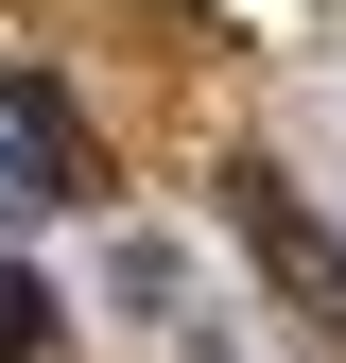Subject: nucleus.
<instances>
[{"label":"nucleus","mask_w":346,"mask_h":363,"mask_svg":"<svg viewBox=\"0 0 346 363\" xmlns=\"http://www.w3.org/2000/svg\"><path fill=\"white\" fill-rule=\"evenodd\" d=\"M0 208H35V191H18V156H0Z\"/></svg>","instance_id":"obj_3"},{"label":"nucleus","mask_w":346,"mask_h":363,"mask_svg":"<svg viewBox=\"0 0 346 363\" xmlns=\"http://www.w3.org/2000/svg\"><path fill=\"white\" fill-rule=\"evenodd\" d=\"M225 208H242V242H260V277H277L294 311H312V329H346V242H329V225H312V208H294V191H277V173H242V191H225Z\"/></svg>","instance_id":"obj_1"},{"label":"nucleus","mask_w":346,"mask_h":363,"mask_svg":"<svg viewBox=\"0 0 346 363\" xmlns=\"http://www.w3.org/2000/svg\"><path fill=\"white\" fill-rule=\"evenodd\" d=\"M0 363H52V277L35 259H0Z\"/></svg>","instance_id":"obj_2"}]
</instances>
